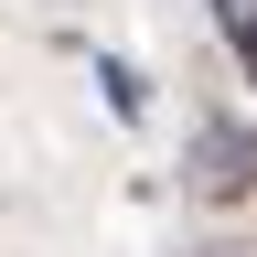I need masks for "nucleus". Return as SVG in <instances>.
Masks as SVG:
<instances>
[{"mask_svg":"<svg viewBox=\"0 0 257 257\" xmlns=\"http://www.w3.org/2000/svg\"><path fill=\"white\" fill-rule=\"evenodd\" d=\"M193 193H204V204H246L257 193V128H236V118L193 128Z\"/></svg>","mask_w":257,"mask_h":257,"instance_id":"f257e3e1","label":"nucleus"},{"mask_svg":"<svg viewBox=\"0 0 257 257\" xmlns=\"http://www.w3.org/2000/svg\"><path fill=\"white\" fill-rule=\"evenodd\" d=\"M214 22H225V43H236L246 86H257V0H214Z\"/></svg>","mask_w":257,"mask_h":257,"instance_id":"f03ea898","label":"nucleus"}]
</instances>
